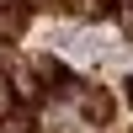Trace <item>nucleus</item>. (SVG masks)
Wrapping results in <instances>:
<instances>
[{
    "label": "nucleus",
    "mask_w": 133,
    "mask_h": 133,
    "mask_svg": "<svg viewBox=\"0 0 133 133\" xmlns=\"http://www.w3.org/2000/svg\"><path fill=\"white\" fill-rule=\"evenodd\" d=\"M0 133H37V107H11L0 117Z\"/></svg>",
    "instance_id": "f257e3e1"
},
{
    "label": "nucleus",
    "mask_w": 133,
    "mask_h": 133,
    "mask_svg": "<svg viewBox=\"0 0 133 133\" xmlns=\"http://www.w3.org/2000/svg\"><path fill=\"white\" fill-rule=\"evenodd\" d=\"M21 32H27V5L21 0L0 5V37H21Z\"/></svg>",
    "instance_id": "f03ea898"
},
{
    "label": "nucleus",
    "mask_w": 133,
    "mask_h": 133,
    "mask_svg": "<svg viewBox=\"0 0 133 133\" xmlns=\"http://www.w3.org/2000/svg\"><path fill=\"white\" fill-rule=\"evenodd\" d=\"M112 112H117V107H112V96H107V91H96L91 101H85V123H96V128L112 123Z\"/></svg>",
    "instance_id": "7ed1b4c3"
},
{
    "label": "nucleus",
    "mask_w": 133,
    "mask_h": 133,
    "mask_svg": "<svg viewBox=\"0 0 133 133\" xmlns=\"http://www.w3.org/2000/svg\"><path fill=\"white\" fill-rule=\"evenodd\" d=\"M123 91H128V101H133V80H128V85H123Z\"/></svg>",
    "instance_id": "20e7f679"
}]
</instances>
